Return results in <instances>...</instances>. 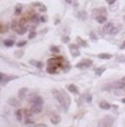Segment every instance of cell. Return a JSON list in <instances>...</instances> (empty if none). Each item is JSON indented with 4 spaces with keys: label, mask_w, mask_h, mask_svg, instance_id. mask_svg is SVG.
I'll return each instance as SVG.
<instances>
[{
    "label": "cell",
    "mask_w": 125,
    "mask_h": 127,
    "mask_svg": "<svg viewBox=\"0 0 125 127\" xmlns=\"http://www.w3.org/2000/svg\"><path fill=\"white\" fill-rule=\"evenodd\" d=\"M52 94H53V96L57 100V102L62 105L64 111H67L69 105H70V96H69L64 90L58 91V90H56V89L52 90Z\"/></svg>",
    "instance_id": "cell-1"
},
{
    "label": "cell",
    "mask_w": 125,
    "mask_h": 127,
    "mask_svg": "<svg viewBox=\"0 0 125 127\" xmlns=\"http://www.w3.org/2000/svg\"><path fill=\"white\" fill-rule=\"evenodd\" d=\"M18 79L17 76H6L3 72L0 73V82H1V86L4 87L6 84L9 82V81H12V80H15Z\"/></svg>",
    "instance_id": "cell-2"
},
{
    "label": "cell",
    "mask_w": 125,
    "mask_h": 127,
    "mask_svg": "<svg viewBox=\"0 0 125 127\" xmlns=\"http://www.w3.org/2000/svg\"><path fill=\"white\" fill-rule=\"evenodd\" d=\"M91 65H92V60L91 59H83V60H81L80 63L77 64L76 68H78V69H84V68L91 67Z\"/></svg>",
    "instance_id": "cell-3"
},
{
    "label": "cell",
    "mask_w": 125,
    "mask_h": 127,
    "mask_svg": "<svg viewBox=\"0 0 125 127\" xmlns=\"http://www.w3.org/2000/svg\"><path fill=\"white\" fill-rule=\"evenodd\" d=\"M63 58L62 57H55V58H50V59L47 60V64L48 65H53V66H63Z\"/></svg>",
    "instance_id": "cell-4"
},
{
    "label": "cell",
    "mask_w": 125,
    "mask_h": 127,
    "mask_svg": "<svg viewBox=\"0 0 125 127\" xmlns=\"http://www.w3.org/2000/svg\"><path fill=\"white\" fill-rule=\"evenodd\" d=\"M69 51H70L73 57H78L80 56V52H79V47L76 44H70L69 45Z\"/></svg>",
    "instance_id": "cell-5"
},
{
    "label": "cell",
    "mask_w": 125,
    "mask_h": 127,
    "mask_svg": "<svg viewBox=\"0 0 125 127\" xmlns=\"http://www.w3.org/2000/svg\"><path fill=\"white\" fill-rule=\"evenodd\" d=\"M30 102H32V104H39V105H43V99L39 95H35V94H32L31 99H30Z\"/></svg>",
    "instance_id": "cell-6"
},
{
    "label": "cell",
    "mask_w": 125,
    "mask_h": 127,
    "mask_svg": "<svg viewBox=\"0 0 125 127\" xmlns=\"http://www.w3.org/2000/svg\"><path fill=\"white\" fill-rule=\"evenodd\" d=\"M32 114H33L32 112L25 111V124L26 125H33L34 120H33V117H32Z\"/></svg>",
    "instance_id": "cell-7"
},
{
    "label": "cell",
    "mask_w": 125,
    "mask_h": 127,
    "mask_svg": "<svg viewBox=\"0 0 125 127\" xmlns=\"http://www.w3.org/2000/svg\"><path fill=\"white\" fill-rule=\"evenodd\" d=\"M103 123H104V125L106 127H112V124H113V117H111V116H104V117L102 118Z\"/></svg>",
    "instance_id": "cell-8"
},
{
    "label": "cell",
    "mask_w": 125,
    "mask_h": 127,
    "mask_svg": "<svg viewBox=\"0 0 125 127\" xmlns=\"http://www.w3.org/2000/svg\"><path fill=\"white\" fill-rule=\"evenodd\" d=\"M42 111V105H39V104H32V107H31V112L33 114H39L40 112Z\"/></svg>",
    "instance_id": "cell-9"
},
{
    "label": "cell",
    "mask_w": 125,
    "mask_h": 127,
    "mask_svg": "<svg viewBox=\"0 0 125 127\" xmlns=\"http://www.w3.org/2000/svg\"><path fill=\"white\" fill-rule=\"evenodd\" d=\"M113 29H114L113 24L111 22H109V23H106V24L103 26V32H104V33H111Z\"/></svg>",
    "instance_id": "cell-10"
},
{
    "label": "cell",
    "mask_w": 125,
    "mask_h": 127,
    "mask_svg": "<svg viewBox=\"0 0 125 127\" xmlns=\"http://www.w3.org/2000/svg\"><path fill=\"white\" fill-rule=\"evenodd\" d=\"M50 122H52V124H54V125H57L60 122V116L57 114H53L52 117H50Z\"/></svg>",
    "instance_id": "cell-11"
},
{
    "label": "cell",
    "mask_w": 125,
    "mask_h": 127,
    "mask_svg": "<svg viewBox=\"0 0 125 127\" xmlns=\"http://www.w3.org/2000/svg\"><path fill=\"white\" fill-rule=\"evenodd\" d=\"M57 66H53V65H48V67L46 68V71L50 75H54V73L57 72Z\"/></svg>",
    "instance_id": "cell-12"
},
{
    "label": "cell",
    "mask_w": 125,
    "mask_h": 127,
    "mask_svg": "<svg viewBox=\"0 0 125 127\" xmlns=\"http://www.w3.org/2000/svg\"><path fill=\"white\" fill-rule=\"evenodd\" d=\"M67 88H68V90H69V91H70L73 94H78V93H79V89L77 88L75 84H69Z\"/></svg>",
    "instance_id": "cell-13"
},
{
    "label": "cell",
    "mask_w": 125,
    "mask_h": 127,
    "mask_svg": "<svg viewBox=\"0 0 125 127\" xmlns=\"http://www.w3.org/2000/svg\"><path fill=\"white\" fill-rule=\"evenodd\" d=\"M26 92H28V89L26 88H22V89H20V91H19V93H18V96H19V99L20 100H23L25 97V94H26Z\"/></svg>",
    "instance_id": "cell-14"
},
{
    "label": "cell",
    "mask_w": 125,
    "mask_h": 127,
    "mask_svg": "<svg viewBox=\"0 0 125 127\" xmlns=\"http://www.w3.org/2000/svg\"><path fill=\"white\" fill-rule=\"evenodd\" d=\"M99 105H100V108H102V110H110L111 108V104L108 102H105V101L100 102Z\"/></svg>",
    "instance_id": "cell-15"
},
{
    "label": "cell",
    "mask_w": 125,
    "mask_h": 127,
    "mask_svg": "<svg viewBox=\"0 0 125 127\" xmlns=\"http://www.w3.org/2000/svg\"><path fill=\"white\" fill-rule=\"evenodd\" d=\"M8 103H9L10 105H13V106H20V102L18 101V100L13 99V97H10L9 100H8Z\"/></svg>",
    "instance_id": "cell-16"
},
{
    "label": "cell",
    "mask_w": 125,
    "mask_h": 127,
    "mask_svg": "<svg viewBox=\"0 0 125 127\" xmlns=\"http://www.w3.org/2000/svg\"><path fill=\"white\" fill-rule=\"evenodd\" d=\"M98 57H99L100 59H111V58H112V55L106 54V53H101V54L98 55Z\"/></svg>",
    "instance_id": "cell-17"
},
{
    "label": "cell",
    "mask_w": 125,
    "mask_h": 127,
    "mask_svg": "<svg viewBox=\"0 0 125 127\" xmlns=\"http://www.w3.org/2000/svg\"><path fill=\"white\" fill-rule=\"evenodd\" d=\"M30 64H31V65H33V66H35V67H38V68H42V67H43V64H42L41 62H38V60H34V59H31Z\"/></svg>",
    "instance_id": "cell-18"
},
{
    "label": "cell",
    "mask_w": 125,
    "mask_h": 127,
    "mask_svg": "<svg viewBox=\"0 0 125 127\" xmlns=\"http://www.w3.org/2000/svg\"><path fill=\"white\" fill-rule=\"evenodd\" d=\"M77 43H78L79 46H81V47H87V45H88L87 42H84L81 37H77Z\"/></svg>",
    "instance_id": "cell-19"
},
{
    "label": "cell",
    "mask_w": 125,
    "mask_h": 127,
    "mask_svg": "<svg viewBox=\"0 0 125 127\" xmlns=\"http://www.w3.org/2000/svg\"><path fill=\"white\" fill-rule=\"evenodd\" d=\"M15 116H17V120L19 121V122H21L22 121V110H17L15 111Z\"/></svg>",
    "instance_id": "cell-20"
},
{
    "label": "cell",
    "mask_w": 125,
    "mask_h": 127,
    "mask_svg": "<svg viewBox=\"0 0 125 127\" xmlns=\"http://www.w3.org/2000/svg\"><path fill=\"white\" fill-rule=\"evenodd\" d=\"M105 71V67H100V68H97L95 69V75L97 76H101L103 72Z\"/></svg>",
    "instance_id": "cell-21"
},
{
    "label": "cell",
    "mask_w": 125,
    "mask_h": 127,
    "mask_svg": "<svg viewBox=\"0 0 125 127\" xmlns=\"http://www.w3.org/2000/svg\"><path fill=\"white\" fill-rule=\"evenodd\" d=\"M3 44L6 47H11L12 45L14 44V41H13V39H6V41L3 42Z\"/></svg>",
    "instance_id": "cell-22"
},
{
    "label": "cell",
    "mask_w": 125,
    "mask_h": 127,
    "mask_svg": "<svg viewBox=\"0 0 125 127\" xmlns=\"http://www.w3.org/2000/svg\"><path fill=\"white\" fill-rule=\"evenodd\" d=\"M95 19H97V21L99 23H104L106 21V17H105V15H98Z\"/></svg>",
    "instance_id": "cell-23"
},
{
    "label": "cell",
    "mask_w": 125,
    "mask_h": 127,
    "mask_svg": "<svg viewBox=\"0 0 125 127\" xmlns=\"http://www.w3.org/2000/svg\"><path fill=\"white\" fill-rule=\"evenodd\" d=\"M84 99H86V102L90 103L92 101V95L90 93H86V94H84Z\"/></svg>",
    "instance_id": "cell-24"
},
{
    "label": "cell",
    "mask_w": 125,
    "mask_h": 127,
    "mask_svg": "<svg viewBox=\"0 0 125 127\" xmlns=\"http://www.w3.org/2000/svg\"><path fill=\"white\" fill-rule=\"evenodd\" d=\"M23 55H24V52H23V51H17L14 53V56L17 58H21Z\"/></svg>",
    "instance_id": "cell-25"
},
{
    "label": "cell",
    "mask_w": 125,
    "mask_h": 127,
    "mask_svg": "<svg viewBox=\"0 0 125 127\" xmlns=\"http://www.w3.org/2000/svg\"><path fill=\"white\" fill-rule=\"evenodd\" d=\"M49 49H50V52L52 53H56V54L57 53H59V48H58L57 46H52Z\"/></svg>",
    "instance_id": "cell-26"
},
{
    "label": "cell",
    "mask_w": 125,
    "mask_h": 127,
    "mask_svg": "<svg viewBox=\"0 0 125 127\" xmlns=\"http://www.w3.org/2000/svg\"><path fill=\"white\" fill-rule=\"evenodd\" d=\"M116 60L120 62V63H125V57H123V56H118V57H116Z\"/></svg>",
    "instance_id": "cell-27"
},
{
    "label": "cell",
    "mask_w": 125,
    "mask_h": 127,
    "mask_svg": "<svg viewBox=\"0 0 125 127\" xmlns=\"http://www.w3.org/2000/svg\"><path fill=\"white\" fill-rule=\"evenodd\" d=\"M98 127H106V126L104 125L103 121H102V120H100V121H99V124H98Z\"/></svg>",
    "instance_id": "cell-28"
},
{
    "label": "cell",
    "mask_w": 125,
    "mask_h": 127,
    "mask_svg": "<svg viewBox=\"0 0 125 127\" xmlns=\"http://www.w3.org/2000/svg\"><path fill=\"white\" fill-rule=\"evenodd\" d=\"M26 44V42L25 41H22V42H19L18 43V47H22V46H24V45Z\"/></svg>",
    "instance_id": "cell-29"
},
{
    "label": "cell",
    "mask_w": 125,
    "mask_h": 127,
    "mask_svg": "<svg viewBox=\"0 0 125 127\" xmlns=\"http://www.w3.org/2000/svg\"><path fill=\"white\" fill-rule=\"evenodd\" d=\"M35 35H36V33H35V32H33V31H32L31 33L29 34V38H33V37H34V36H35Z\"/></svg>",
    "instance_id": "cell-30"
},
{
    "label": "cell",
    "mask_w": 125,
    "mask_h": 127,
    "mask_svg": "<svg viewBox=\"0 0 125 127\" xmlns=\"http://www.w3.org/2000/svg\"><path fill=\"white\" fill-rule=\"evenodd\" d=\"M63 42H64V43H68V42H69V37H68V36L63 37Z\"/></svg>",
    "instance_id": "cell-31"
},
{
    "label": "cell",
    "mask_w": 125,
    "mask_h": 127,
    "mask_svg": "<svg viewBox=\"0 0 125 127\" xmlns=\"http://www.w3.org/2000/svg\"><path fill=\"white\" fill-rule=\"evenodd\" d=\"M34 127H47V125H45V124H38V125H35Z\"/></svg>",
    "instance_id": "cell-32"
},
{
    "label": "cell",
    "mask_w": 125,
    "mask_h": 127,
    "mask_svg": "<svg viewBox=\"0 0 125 127\" xmlns=\"http://www.w3.org/2000/svg\"><path fill=\"white\" fill-rule=\"evenodd\" d=\"M41 20H42V21H43V22H46L47 18H46V17H42V18H41Z\"/></svg>",
    "instance_id": "cell-33"
},
{
    "label": "cell",
    "mask_w": 125,
    "mask_h": 127,
    "mask_svg": "<svg viewBox=\"0 0 125 127\" xmlns=\"http://www.w3.org/2000/svg\"><path fill=\"white\" fill-rule=\"evenodd\" d=\"M120 48H121V49H124V48H125V42H124V43L121 45V46H120Z\"/></svg>",
    "instance_id": "cell-34"
},
{
    "label": "cell",
    "mask_w": 125,
    "mask_h": 127,
    "mask_svg": "<svg viewBox=\"0 0 125 127\" xmlns=\"http://www.w3.org/2000/svg\"><path fill=\"white\" fill-rule=\"evenodd\" d=\"M106 1H108V3H110V4H112L114 1H115V0H106Z\"/></svg>",
    "instance_id": "cell-35"
},
{
    "label": "cell",
    "mask_w": 125,
    "mask_h": 127,
    "mask_svg": "<svg viewBox=\"0 0 125 127\" xmlns=\"http://www.w3.org/2000/svg\"><path fill=\"white\" fill-rule=\"evenodd\" d=\"M91 38H92V39H95V38H97V37H95V35H94L93 33H91Z\"/></svg>",
    "instance_id": "cell-36"
},
{
    "label": "cell",
    "mask_w": 125,
    "mask_h": 127,
    "mask_svg": "<svg viewBox=\"0 0 125 127\" xmlns=\"http://www.w3.org/2000/svg\"><path fill=\"white\" fill-rule=\"evenodd\" d=\"M121 81H122V82H123V83H125V77H123V78L121 79Z\"/></svg>",
    "instance_id": "cell-37"
},
{
    "label": "cell",
    "mask_w": 125,
    "mask_h": 127,
    "mask_svg": "<svg viewBox=\"0 0 125 127\" xmlns=\"http://www.w3.org/2000/svg\"><path fill=\"white\" fill-rule=\"evenodd\" d=\"M66 1H67L68 3H71V0H66Z\"/></svg>",
    "instance_id": "cell-38"
},
{
    "label": "cell",
    "mask_w": 125,
    "mask_h": 127,
    "mask_svg": "<svg viewBox=\"0 0 125 127\" xmlns=\"http://www.w3.org/2000/svg\"><path fill=\"white\" fill-rule=\"evenodd\" d=\"M122 103H125V97H124L123 100H122Z\"/></svg>",
    "instance_id": "cell-39"
}]
</instances>
